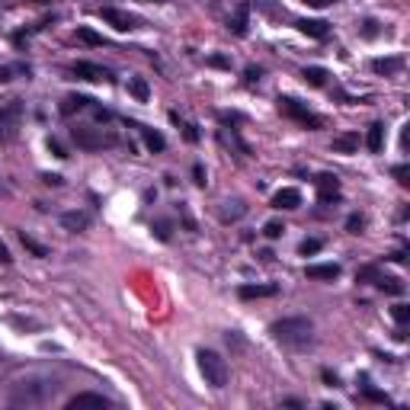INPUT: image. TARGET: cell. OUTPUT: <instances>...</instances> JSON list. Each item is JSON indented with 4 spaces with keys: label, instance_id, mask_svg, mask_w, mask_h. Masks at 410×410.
<instances>
[{
    "label": "cell",
    "instance_id": "f546056e",
    "mask_svg": "<svg viewBox=\"0 0 410 410\" xmlns=\"http://www.w3.org/2000/svg\"><path fill=\"white\" fill-rule=\"evenodd\" d=\"M391 314H394V320H397L401 327L410 320V308H407V305H394V308H391Z\"/></svg>",
    "mask_w": 410,
    "mask_h": 410
},
{
    "label": "cell",
    "instance_id": "7c38bea8",
    "mask_svg": "<svg viewBox=\"0 0 410 410\" xmlns=\"http://www.w3.org/2000/svg\"><path fill=\"white\" fill-rule=\"evenodd\" d=\"M305 276L308 279H330V282H334V279L340 276V266L337 263H311L305 270Z\"/></svg>",
    "mask_w": 410,
    "mask_h": 410
},
{
    "label": "cell",
    "instance_id": "ac0fdd59",
    "mask_svg": "<svg viewBox=\"0 0 410 410\" xmlns=\"http://www.w3.org/2000/svg\"><path fill=\"white\" fill-rule=\"evenodd\" d=\"M90 103H93V100H87V97H74V93H71V97H64V100H61V116H74V112L87 109Z\"/></svg>",
    "mask_w": 410,
    "mask_h": 410
},
{
    "label": "cell",
    "instance_id": "8d00e7d4",
    "mask_svg": "<svg viewBox=\"0 0 410 410\" xmlns=\"http://www.w3.org/2000/svg\"><path fill=\"white\" fill-rule=\"evenodd\" d=\"M193 176H195V183H199V186H205V174H202V164H195V167H193Z\"/></svg>",
    "mask_w": 410,
    "mask_h": 410
},
{
    "label": "cell",
    "instance_id": "8992f818",
    "mask_svg": "<svg viewBox=\"0 0 410 410\" xmlns=\"http://www.w3.org/2000/svg\"><path fill=\"white\" fill-rule=\"evenodd\" d=\"M71 74L80 77V80H90V84H103V80H109V71L100 68V64H93V61H77V64H71Z\"/></svg>",
    "mask_w": 410,
    "mask_h": 410
},
{
    "label": "cell",
    "instance_id": "5b68a950",
    "mask_svg": "<svg viewBox=\"0 0 410 410\" xmlns=\"http://www.w3.org/2000/svg\"><path fill=\"white\" fill-rule=\"evenodd\" d=\"M20 116H23V106L16 103H7L0 106V141H10L16 135V126H20Z\"/></svg>",
    "mask_w": 410,
    "mask_h": 410
},
{
    "label": "cell",
    "instance_id": "4316f807",
    "mask_svg": "<svg viewBox=\"0 0 410 410\" xmlns=\"http://www.w3.org/2000/svg\"><path fill=\"white\" fill-rule=\"evenodd\" d=\"M282 231H285V224H282V222H266L263 234L270 237V241H279V237H282Z\"/></svg>",
    "mask_w": 410,
    "mask_h": 410
},
{
    "label": "cell",
    "instance_id": "4fadbf2b",
    "mask_svg": "<svg viewBox=\"0 0 410 410\" xmlns=\"http://www.w3.org/2000/svg\"><path fill=\"white\" fill-rule=\"evenodd\" d=\"M330 147H334L337 154H356V151H359V135H356V132L337 135V138H334V145H330Z\"/></svg>",
    "mask_w": 410,
    "mask_h": 410
},
{
    "label": "cell",
    "instance_id": "8fae6325",
    "mask_svg": "<svg viewBox=\"0 0 410 410\" xmlns=\"http://www.w3.org/2000/svg\"><path fill=\"white\" fill-rule=\"evenodd\" d=\"M279 289L276 285H241L237 289V295H241L243 301H251V299H272Z\"/></svg>",
    "mask_w": 410,
    "mask_h": 410
},
{
    "label": "cell",
    "instance_id": "836d02e7",
    "mask_svg": "<svg viewBox=\"0 0 410 410\" xmlns=\"http://www.w3.org/2000/svg\"><path fill=\"white\" fill-rule=\"evenodd\" d=\"M183 135H186V141H199V132H195L189 122H183Z\"/></svg>",
    "mask_w": 410,
    "mask_h": 410
},
{
    "label": "cell",
    "instance_id": "7a4b0ae2",
    "mask_svg": "<svg viewBox=\"0 0 410 410\" xmlns=\"http://www.w3.org/2000/svg\"><path fill=\"white\" fill-rule=\"evenodd\" d=\"M195 359H199V372L205 378V385H212V388H224L228 385V362L215 349H199Z\"/></svg>",
    "mask_w": 410,
    "mask_h": 410
},
{
    "label": "cell",
    "instance_id": "f1b7e54d",
    "mask_svg": "<svg viewBox=\"0 0 410 410\" xmlns=\"http://www.w3.org/2000/svg\"><path fill=\"white\" fill-rule=\"evenodd\" d=\"M362 228H366V218H362V215H349L346 218V231H349V234H359Z\"/></svg>",
    "mask_w": 410,
    "mask_h": 410
},
{
    "label": "cell",
    "instance_id": "60d3db41",
    "mask_svg": "<svg viewBox=\"0 0 410 410\" xmlns=\"http://www.w3.org/2000/svg\"><path fill=\"white\" fill-rule=\"evenodd\" d=\"M157 4H164V0H157Z\"/></svg>",
    "mask_w": 410,
    "mask_h": 410
},
{
    "label": "cell",
    "instance_id": "74e56055",
    "mask_svg": "<svg viewBox=\"0 0 410 410\" xmlns=\"http://www.w3.org/2000/svg\"><path fill=\"white\" fill-rule=\"evenodd\" d=\"M10 260H13V257H10V251H7V247H4V243H0V263H4V266H10Z\"/></svg>",
    "mask_w": 410,
    "mask_h": 410
},
{
    "label": "cell",
    "instance_id": "ba28073f",
    "mask_svg": "<svg viewBox=\"0 0 410 410\" xmlns=\"http://www.w3.org/2000/svg\"><path fill=\"white\" fill-rule=\"evenodd\" d=\"M299 205H301V193L295 186H282L272 195V209H279V212H292V209H299Z\"/></svg>",
    "mask_w": 410,
    "mask_h": 410
},
{
    "label": "cell",
    "instance_id": "d590c367",
    "mask_svg": "<svg viewBox=\"0 0 410 410\" xmlns=\"http://www.w3.org/2000/svg\"><path fill=\"white\" fill-rule=\"evenodd\" d=\"M49 151H55V157H68V154H64V147L58 145L55 138H49Z\"/></svg>",
    "mask_w": 410,
    "mask_h": 410
},
{
    "label": "cell",
    "instance_id": "ab89813d",
    "mask_svg": "<svg viewBox=\"0 0 410 410\" xmlns=\"http://www.w3.org/2000/svg\"><path fill=\"white\" fill-rule=\"evenodd\" d=\"M253 80H260V71H257V68L247 71V84H253Z\"/></svg>",
    "mask_w": 410,
    "mask_h": 410
},
{
    "label": "cell",
    "instance_id": "603a6c76",
    "mask_svg": "<svg viewBox=\"0 0 410 410\" xmlns=\"http://www.w3.org/2000/svg\"><path fill=\"white\" fill-rule=\"evenodd\" d=\"M128 93H132L138 103H147V97H151V90H147V84L141 77H132V80H128Z\"/></svg>",
    "mask_w": 410,
    "mask_h": 410
},
{
    "label": "cell",
    "instance_id": "4dcf8cb0",
    "mask_svg": "<svg viewBox=\"0 0 410 410\" xmlns=\"http://www.w3.org/2000/svg\"><path fill=\"white\" fill-rule=\"evenodd\" d=\"M151 231L160 237V241H170V222H157V224H151Z\"/></svg>",
    "mask_w": 410,
    "mask_h": 410
},
{
    "label": "cell",
    "instance_id": "5bb4252c",
    "mask_svg": "<svg viewBox=\"0 0 410 410\" xmlns=\"http://www.w3.org/2000/svg\"><path fill=\"white\" fill-rule=\"evenodd\" d=\"M247 13H251V4H241V7L234 10V16L228 20V29L234 35H247Z\"/></svg>",
    "mask_w": 410,
    "mask_h": 410
},
{
    "label": "cell",
    "instance_id": "9a60e30c",
    "mask_svg": "<svg viewBox=\"0 0 410 410\" xmlns=\"http://www.w3.org/2000/svg\"><path fill=\"white\" fill-rule=\"evenodd\" d=\"M366 147H368V151H372V154H382V147H385V126H382V122H375V126H368Z\"/></svg>",
    "mask_w": 410,
    "mask_h": 410
},
{
    "label": "cell",
    "instance_id": "3957f363",
    "mask_svg": "<svg viewBox=\"0 0 410 410\" xmlns=\"http://www.w3.org/2000/svg\"><path fill=\"white\" fill-rule=\"evenodd\" d=\"M279 112H282L285 119H292V122H299V126L311 128V132L324 128V119H320L314 109H308L305 103H299V100H295V97H279Z\"/></svg>",
    "mask_w": 410,
    "mask_h": 410
},
{
    "label": "cell",
    "instance_id": "2e32d148",
    "mask_svg": "<svg viewBox=\"0 0 410 410\" xmlns=\"http://www.w3.org/2000/svg\"><path fill=\"white\" fill-rule=\"evenodd\" d=\"M61 224L68 231H84L87 224H90V215H87V212H64L61 215Z\"/></svg>",
    "mask_w": 410,
    "mask_h": 410
},
{
    "label": "cell",
    "instance_id": "e575fe53",
    "mask_svg": "<svg viewBox=\"0 0 410 410\" xmlns=\"http://www.w3.org/2000/svg\"><path fill=\"white\" fill-rule=\"evenodd\" d=\"M362 26H366V29H362V32H366L368 39H372V35H378V29H375L378 23H375V20H366V23H362Z\"/></svg>",
    "mask_w": 410,
    "mask_h": 410
},
{
    "label": "cell",
    "instance_id": "7402d4cb",
    "mask_svg": "<svg viewBox=\"0 0 410 410\" xmlns=\"http://www.w3.org/2000/svg\"><path fill=\"white\" fill-rule=\"evenodd\" d=\"M378 289L382 292H388V295H404V282L401 279H394V276H378Z\"/></svg>",
    "mask_w": 410,
    "mask_h": 410
},
{
    "label": "cell",
    "instance_id": "9c48e42d",
    "mask_svg": "<svg viewBox=\"0 0 410 410\" xmlns=\"http://www.w3.org/2000/svg\"><path fill=\"white\" fill-rule=\"evenodd\" d=\"M68 407L71 410H74V407H112V401H109V397H103V394H93V391H84V394L71 397Z\"/></svg>",
    "mask_w": 410,
    "mask_h": 410
},
{
    "label": "cell",
    "instance_id": "e0dca14e",
    "mask_svg": "<svg viewBox=\"0 0 410 410\" xmlns=\"http://www.w3.org/2000/svg\"><path fill=\"white\" fill-rule=\"evenodd\" d=\"M299 29H301L305 35H311V39H327V32H330L324 20H301Z\"/></svg>",
    "mask_w": 410,
    "mask_h": 410
},
{
    "label": "cell",
    "instance_id": "f35d334b",
    "mask_svg": "<svg viewBox=\"0 0 410 410\" xmlns=\"http://www.w3.org/2000/svg\"><path fill=\"white\" fill-rule=\"evenodd\" d=\"M305 4H308V7H330V4H334V0H305Z\"/></svg>",
    "mask_w": 410,
    "mask_h": 410
},
{
    "label": "cell",
    "instance_id": "52a82bcc",
    "mask_svg": "<svg viewBox=\"0 0 410 410\" xmlns=\"http://www.w3.org/2000/svg\"><path fill=\"white\" fill-rule=\"evenodd\" d=\"M100 16H103V20L109 23L112 29H119V32H128V29H135V16H132V13H126V10L103 7V10H100Z\"/></svg>",
    "mask_w": 410,
    "mask_h": 410
},
{
    "label": "cell",
    "instance_id": "30bf717a",
    "mask_svg": "<svg viewBox=\"0 0 410 410\" xmlns=\"http://www.w3.org/2000/svg\"><path fill=\"white\" fill-rule=\"evenodd\" d=\"M337 195H340V183H337V176L320 174L318 176V199L320 202H334Z\"/></svg>",
    "mask_w": 410,
    "mask_h": 410
},
{
    "label": "cell",
    "instance_id": "d6986e66",
    "mask_svg": "<svg viewBox=\"0 0 410 410\" xmlns=\"http://www.w3.org/2000/svg\"><path fill=\"white\" fill-rule=\"evenodd\" d=\"M404 68V58H375L372 61V71L375 74H394V71Z\"/></svg>",
    "mask_w": 410,
    "mask_h": 410
},
{
    "label": "cell",
    "instance_id": "1f68e13d",
    "mask_svg": "<svg viewBox=\"0 0 410 410\" xmlns=\"http://www.w3.org/2000/svg\"><path fill=\"white\" fill-rule=\"evenodd\" d=\"M394 176H397V183H401V186H407V176H410V170H407V164H401V167H394Z\"/></svg>",
    "mask_w": 410,
    "mask_h": 410
},
{
    "label": "cell",
    "instance_id": "d4e9b609",
    "mask_svg": "<svg viewBox=\"0 0 410 410\" xmlns=\"http://www.w3.org/2000/svg\"><path fill=\"white\" fill-rule=\"evenodd\" d=\"M305 80H308L311 87H324V84H327V74H324L320 68H305Z\"/></svg>",
    "mask_w": 410,
    "mask_h": 410
},
{
    "label": "cell",
    "instance_id": "cb8c5ba5",
    "mask_svg": "<svg viewBox=\"0 0 410 410\" xmlns=\"http://www.w3.org/2000/svg\"><path fill=\"white\" fill-rule=\"evenodd\" d=\"M20 241H23V247H26L29 253H35V257H49V251H45V247H42L39 241H32V237L26 234V231H20Z\"/></svg>",
    "mask_w": 410,
    "mask_h": 410
},
{
    "label": "cell",
    "instance_id": "44dd1931",
    "mask_svg": "<svg viewBox=\"0 0 410 410\" xmlns=\"http://www.w3.org/2000/svg\"><path fill=\"white\" fill-rule=\"evenodd\" d=\"M141 138H145V145L151 147V151H164V147H167L164 135H160V132H154V128H145V126H141Z\"/></svg>",
    "mask_w": 410,
    "mask_h": 410
},
{
    "label": "cell",
    "instance_id": "d6a6232c",
    "mask_svg": "<svg viewBox=\"0 0 410 410\" xmlns=\"http://www.w3.org/2000/svg\"><path fill=\"white\" fill-rule=\"evenodd\" d=\"M362 397H366V401H378V404H388V397H385L382 391H362Z\"/></svg>",
    "mask_w": 410,
    "mask_h": 410
},
{
    "label": "cell",
    "instance_id": "ffe728a7",
    "mask_svg": "<svg viewBox=\"0 0 410 410\" xmlns=\"http://www.w3.org/2000/svg\"><path fill=\"white\" fill-rule=\"evenodd\" d=\"M13 77H29V64H4L0 68V84H7Z\"/></svg>",
    "mask_w": 410,
    "mask_h": 410
},
{
    "label": "cell",
    "instance_id": "484cf974",
    "mask_svg": "<svg viewBox=\"0 0 410 410\" xmlns=\"http://www.w3.org/2000/svg\"><path fill=\"white\" fill-rule=\"evenodd\" d=\"M320 247H324V243L318 241V237H308V241H301V247H299V253L301 257H314V253L320 251Z\"/></svg>",
    "mask_w": 410,
    "mask_h": 410
},
{
    "label": "cell",
    "instance_id": "83f0119b",
    "mask_svg": "<svg viewBox=\"0 0 410 410\" xmlns=\"http://www.w3.org/2000/svg\"><path fill=\"white\" fill-rule=\"evenodd\" d=\"M77 39L87 45H103V39H100L97 32H90V29H77Z\"/></svg>",
    "mask_w": 410,
    "mask_h": 410
},
{
    "label": "cell",
    "instance_id": "277c9868",
    "mask_svg": "<svg viewBox=\"0 0 410 410\" xmlns=\"http://www.w3.org/2000/svg\"><path fill=\"white\" fill-rule=\"evenodd\" d=\"M71 138L77 141V147H84V151H103V147L116 145V138L103 135V132H100V128H84V126L71 128Z\"/></svg>",
    "mask_w": 410,
    "mask_h": 410
},
{
    "label": "cell",
    "instance_id": "6da1fadb",
    "mask_svg": "<svg viewBox=\"0 0 410 410\" xmlns=\"http://www.w3.org/2000/svg\"><path fill=\"white\" fill-rule=\"evenodd\" d=\"M272 340H279L282 346H305L311 343V320L308 318H282L270 327Z\"/></svg>",
    "mask_w": 410,
    "mask_h": 410
}]
</instances>
